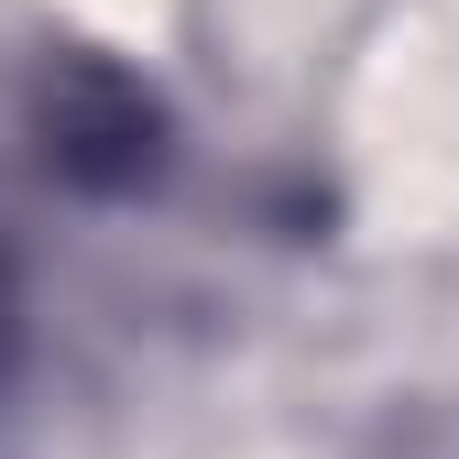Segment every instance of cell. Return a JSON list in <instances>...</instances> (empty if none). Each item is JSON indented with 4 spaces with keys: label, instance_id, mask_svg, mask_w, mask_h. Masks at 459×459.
<instances>
[{
    "label": "cell",
    "instance_id": "6da1fadb",
    "mask_svg": "<svg viewBox=\"0 0 459 459\" xmlns=\"http://www.w3.org/2000/svg\"><path fill=\"white\" fill-rule=\"evenodd\" d=\"M0 351H12V273H0Z\"/></svg>",
    "mask_w": 459,
    "mask_h": 459
}]
</instances>
